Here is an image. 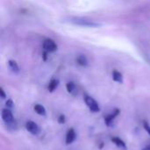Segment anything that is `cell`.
<instances>
[{"instance_id":"6da1fadb","label":"cell","mask_w":150,"mask_h":150,"mask_svg":"<svg viewBox=\"0 0 150 150\" xmlns=\"http://www.w3.org/2000/svg\"><path fill=\"white\" fill-rule=\"evenodd\" d=\"M70 22L78 25H82V26H87V27H97L99 26L100 25L98 23H95L94 21H91V20H87L85 18H70Z\"/></svg>"},{"instance_id":"7a4b0ae2","label":"cell","mask_w":150,"mask_h":150,"mask_svg":"<svg viewBox=\"0 0 150 150\" xmlns=\"http://www.w3.org/2000/svg\"><path fill=\"white\" fill-rule=\"evenodd\" d=\"M84 102L91 112H98L100 111V107H99L98 102L93 98H91L88 95H85L84 96Z\"/></svg>"},{"instance_id":"3957f363","label":"cell","mask_w":150,"mask_h":150,"mask_svg":"<svg viewBox=\"0 0 150 150\" xmlns=\"http://www.w3.org/2000/svg\"><path fill=\"white\" fill-rule=\"evenodd\" d=\"M25 129L32 134L33 135H38L40 133V127L34 122V121H32V120H28L26 123H25Z\"/></svg>"},{"instance_id":"277c9868","label":"cell","mask_w":150,"mask_h":150,"mask_svg":"<svg viewBox=\"0 0 150 150\" xmlns=\"http://www.w3.org/2000/svg\"><path fill=\"white\" fill-rule=\"evenodd\" d=\"M43 49L45 52H54L57 49V45L51 39H47L43 42Z\"/></svg>"},{"instance_id":"5b68a950","label":"cell","mask_w":150,"mask_h":150,"mask_svg":"<svg viewBox=\"0 0 150 150\" xmlns=\"http://www.w3.org/2000/svg\"><path fill=\"white\" fill-rule=\"evenodd\" d=\"M120 110L118 109V108H115L112 113L106 115V116L105 117V125H106L107 127H111V126L112 125L113 120L120 115Z\"/></svg>"},{"instance_id":"8992f818","label":"cell","mask_w":150,"mask_h":150,"mask_svg":"<svg viewBox=\"0 0 150 150\" xmlns=\"http://www.w3.org/2000/svg\"><path fill=\"white\" fill-rule=\"evenodd\" d=\"M2 119L5 122L6 125L11 123V122H12L14 120L12 112L9 109H3L2 110Z\"/></svg>"},{"instance_id":"52a82bcc","label":"cell","mask_w":150,"mask_h":150,"mask_svg":"<svg viewBox=\"0 0 150 150\" xmlns=\"http://www.w3.org/2000/svg\"><path fill=\"white\" fill-rule=\"evenodd\" d=\"M76 139V131L74 130V128H69L67 134H66V144L69 145L72 144Z\"/></svg>"},{"instance_id":"ba28073f","label":"cell","mask_w":150,"mask_h":150,"mask_svg":"<svg viewBox=\"0 0 150 150\" xmlns=\"http://www.w3.org/2000/svg\"><path fill=\"white\" fill-rule=\"evenodd\" d=\"M112 142L118 148H120V149L127 150V149L126 143H125L120 138H119V137H112Z\"/></svg>"},{"instance_id":"9c48e42d","label":"cell","mask_w":150,"mask_h":150,"mask_svg":"<svg viewBox=\"0 0 150 150\" xmlns=\"http://www.w3.org/2000/svg\"><path fill=\"white\" fill-rule=\"evenodd\" d=\"M33 110H34V112H35L37 114H39V115H40V116H46V114H47L46 109H45V107H44L42 105L36 104V105H34V107H33Z\"/></svg>"},{"instance_id":"30bf717a","label":"cell","mask_w":150,"mask_h":150,"mask_svg":"<svg viewBox=\"0 0 150 150\" xmlns=\"http://www.w3.org/2000/svg\"><path fill=\"white\" fill-rule=\"evenodd\" d=\"M8 65H9V68L11 70V72H13L14 74H18L19 72V68L18 66V63L13 61V60H10L8 62Z\"/></svg>"},{"instance_id":"8fae6325","label":"cell","mask_w":150,"mask_h":150,"mask_svg":"<svg viewBox=\"0 0 150 150\" xmlns=\"http://www.w3.org/2000/svg\"><path fill=\"white\" fill-rule=\"evenodd\" d=\"M66 88L69 93L72 94V95H76V86L73 82H69L66 84Z\"/></svg>"},{"instance_id":"7c38bea8","label":"cell","mask_w":150,"mask_h":150,"mask_svg":"<svg viewBox=\"0 0 150 150\" xmlns=\"http://www.w3.org/2000/svg\"><path fill=\"white\" fill-rule=\"evenodd\" d=\"M112 79L117 83H123V76H122V74L120 72H119L117 70H113V72H112Z\"/></svg>"},{"instance_id":"4fadbf2b","label":"cell","mask_w":150,"mask_h":150,"mask_svg":"<svg viewBox=\"0 0 150 150\" xmlns=\"http://www.w3.org/2000/svg\"><path fill=\"white\" fill-rule=\"evenodd\" d=\"M59 85V80L57 79H52L47 86V89L49 91V92H53Z\"/></svg>"},{"instance_id":"5bb4252c","label":"cell","mask_w":150,"mask_h":150,"mask_svg":"<svg viewBox=\"0 0 150 150\" xmlns=\"http://www.w3.org/2000/svg\"><path fill=\"white\" fill-rule=\"evenodd\" d=\"M76 62L81 66H87L88 65V59L85 55H78L76 57Z\"/></svg>"},{"instance_id":"9a60e30c","label":"cell","mask_w":150,"mask_h":150,"mask_svg":"<svg viewBox=\"0 0 150 150\" xmlns=\"http://www.w3.org/2000/svg\"><path fill=\"white\" fill-rule=\"evenodd\" d=\"M143 127H144V129L148 132V134L150 135V126L149 124V122L144 121L143 122Z\"/></svg>"},{"instance_id":"2e32d148","label":"cell","mask_w":150,"mask_h":150,"mask_svg":"<svg viewBox=\"0 0 150 150\" xmlns=\"http://www.w3.org/2000/svg\"><path fill=\"white\" fill-rule=\"evenodd\" d=\"M65 121H66L65 116H64L63 114L60 115V116H59V118H58V122H59L60 124H64V123H65Z\"/></svg>"},{"instance_id":"e0dca14e","label":"cell","mask_w":150,"mask_h":150,"mask_svg":"<svg viewBox=\"0 0 150 150\" xmlns=\"http://www.w3.org/2000/svg\"><path fill=\"white\" fill-rule=\"evenodd\" d=\"M5 105L7 106V108H12L13 107V102L11 99H8L6 102H5Z\"/></svg>"},{"instance_id":"ac0fdd59","label":"cell","mask_w":150,"mask_h":150,"mask_svg":"<svg viewBox=\"0 0 150 150\" xmlns=\"http://www.w3.org/2000/svg\"><path fill=\"white\" fill-rule=\"evenodd\" d=\"M0 96H1L2 98H6V94H5V92H4L3 88H0Z\"/></svg>"},{"instance_id":"d6986e66","label":"cell","mask_w":150,"mask_h":150,"mask_svg":"<svg viewBox=\"0 0 150 150\" xmlns=\"http://www.w3.org/2000/svg\"><path fill=\"white\" fill-rule=\"evenodd\" d=\"M142 150H150V146H148V147H146V148H144Z\"/></svg>"}]
</instances>
